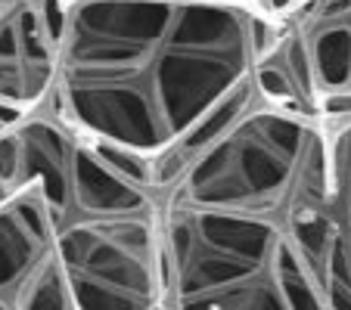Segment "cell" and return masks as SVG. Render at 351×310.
Segmentation results:
<instances>
[{"instance_id": "obj_1", "label": "cell", "mask_w": 351, "mask_h": 310, "mask_svg": "<svg viewBox=\"0 0 351 310\" xmlns=\"http://www.w3.org/2000/svg\"><path fill=\"white\" fill-rule=\"evenodd\" d=\"M265 22L252 0H72L40 106L153 174L243 99Z\"/></svg>"}, {"instance_id": "obj_2", "label": "cell", "mask_w": 351, "mask_h": 310, "mask_svg": "<svg viewBox=\"0 0 351 310\" xmlns=\"http://www.w3.org/2000/svg\"><path fill=\"white\" fill-rule=\"evenodd\" d=\"M25 165L53 208L75 310H162L159 202L149 165L38 106L16 121Z\"/></svg>"}, {"instance_id": "obj_3", "label": "cell", "mask_w": 351, "mask_h": 310, "mask_svg": "<svg viewBox=\"0 0 351 310\" xmlns=\"http://www.w3.org/2000/svg\"><path fill=\"white\" fill-rule=\"evenodd\" d=\"M292 245L320 310H351V109L317 115L292 208Z\"/></svg>"}, {"instance_id": "obj_4", "label": "cell", "mask_w": 351, "mask_h": 310, "mask_svg": "<svg viewBox=\"0 0 351 310\" xmlns=\"http://www.w3.org/2000/svg\"><path fill=\"white\" fill-rule=\"evenodd\" d=\"M16 155L19 180L0 196V310H75L50 198L22 159L19 140Z\"/></svg>"}, {"instance_id": "obj_5", "label": "cell", "mask_w": 351, "mask_h": 310, "mask_svg": "<svg viewBox=\"0 0 351 310\" xmlns=\"http://www.w3.org/2000/svg\"><path fill=\"white\" fill-rule=\"evenodd\" d=\"M72 0H0V99L32 112L53 81Z\"/></svg>"}, {"instance_id": "obj_6", "label": "cell", "mask_w": 351, "mask_h": 310, "mask_svg": "<svg viewBox=\"0 0 351 310\" xmlns=\"http://www.w3.org/2000/svg\"><path fill=\"white\" fill-rule=\"evenodd\" d=\"M283 16L302 47L314 112L351 109V0H298Z\"/></svg>"}, {"instance_id": "obj_7", "label": "cell", "mask_w": 351, "mask_h": 310, "mask_svg": "<svg viewBox=\"0 0 351 310\" xmlns=\"http://www.w3.org/2000/svg\"><path fill=\"white\" fill-rule=\"evenodd\" d=\"M22 115H25L22 109H16V106H10V103H3V99H0V133L10 131V127H13Z\"/></svg>"}, {"instance_id": "obj_8", "label": "cell", "mask_w": 351, "mask_h": 310, "mask_svg": "<svg viewBox=\"0 0 351 310\" xmlns=\"http://www.w3.org/2000/svg\"><path fill=\"white\" fill-rule=\"evenodd\" d=\"M258 10H265V13H283L286 7H292V3H298V0H252Z\"/></svg>"}]
</instances>
